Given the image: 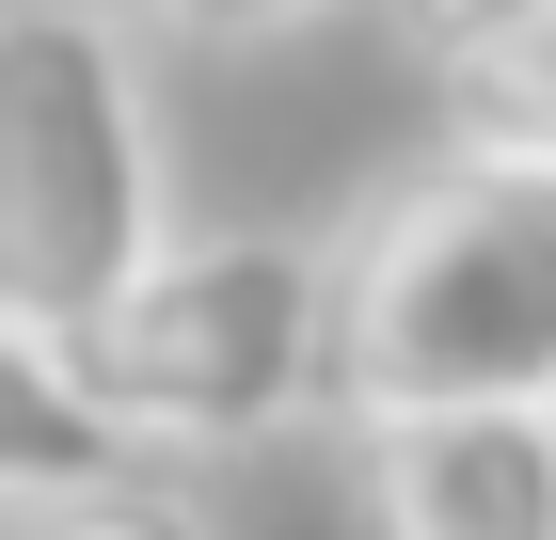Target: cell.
Segmentation results:
<instances>
[{"label":"cell","instance_id":"obj_1","mask_svg":"<svg viewBox=\"0 0 556 540\" xmlns=\"http://www.w3.org/2000/svg\"><path fill=\"white\" fill-rule=\"evenodd\" d=\"M80 381L128 429V461H239L350 414V254L302 223L160 239L80 318Z\"/></svg>","mask_w":556,"mask_h":540},{"label":"cell","instance_id":"obj_2","mask_svg":"<svg viewBox=\"0 0 556 540\" xmlns=\"http://www.w3.org/2000/svg\"><path fill=\"white\" fill-rule=\"evenodd\" d=\"M350 414L556 398V160H445L350 223Z\"/></svg>","mask_w":556,"mask_h":540},{"label":"cell","instance_id":"obj_3","mask_svg":"<svg viewBox=\"0 0 556 540\" xmlns=\"http://www.w3.org/2000/svg\"><path fill=\"white\" fill-rule=\"evenodd\" d=\"M160 239H175V160L128 16L0 0V302L80 334Z\"/></svg>","mask_w":556,"mask_h":540},{"label":"cell","instance_id":"obj_4","mask_svg":"<svg viewBox=\"0 0 556 540\" xmlns=\"http://www.w3.org/2000/svg\"><path fill=\"white\" fill-rule=\"evenodd\" d=\"M366 540H556V398L477 414H350Z\"/></svg>","mask_w":556,"mask_h":540},{"label":"cell","instance_id":"obj_5","mask_svg":"<svg viewBox=\"0 0 556 540\" xmlns=\"http://www.w3.org/2000/svg\"><path fill=\"white\" fill-rule=\"evenodd\" d=\"M96 477H128V429L96 414L80 334H48V318H16V302H0V508L96 493Z\"/></svg>","mask_w":556,"mask_h":540},{"label":"cell","instance_id":"obj_6","mask_svg":"<svg viewBox=\"0 0 556 540\" xmlns=\"http://www.w3.org/2000/svg\"><path fill=\"white\" fill-rule=\"evenodd\" d=\"M445 143H477V160H556V16H525L509 48L445 64Z\"/></svg>","mask_w":556,"mask_h":540},{"label":"cell","instance_id":"obj_7","mask_svg":"<svg viewBox=\"0 0 556 540\" xmlns=\"http://www.w3.org/2000/svg\"><path fill=\"white\" fill-rule=\"evenodd\" d=\"M16 540H223L207 508L175 493L160 461H128V477H96V493H48V508H16Z\"/></svg>","mask_w":556,"mask_h":540},{"label":"cell","instance_id":"obj_8","mask_svg":"<svg viewBox=\"0 0 556 540\" xmlns=\"http://www.w3.org/2000/svg\"><path fill=\"white\" fill-rule=\"evenodd\" d=\"M382 16L429 48V64H477V48H509L525 16H556V0H382Z\"/></svg>","mask_w":556,"mask_h":540},{"label":"cell","instance_id":"obj_9","mask_svg":"<svg viewBox=\"0 0 556 540\" xmlns=\"http://www.w3.org/2000/svg\"><path fill=\"white\" fill-rule=\"evenodd\" d=\"M302 16H334V0H160V33H191V48H270Z\"/></svg>","mask_w":556,"mask_h":540},{"label":"cell","instance_id":"obj_10","mask_svg":"<svg viewBox=\"0 0 556 540\" xmlns=\"http://www.w3.org/2000/svg\"><path fill=\"white\" fill-rule=\"evenodd\" d=\"M96 16H128V33H143V16H160V0H96Z\"/></svg>","mask_w":556,"mask_h":540}]
</instances>
